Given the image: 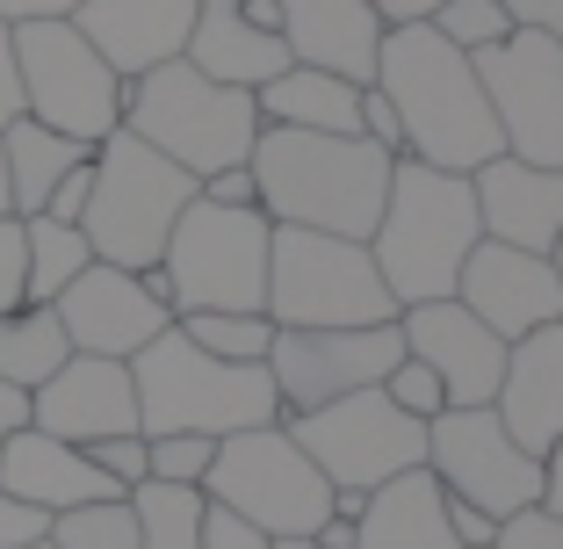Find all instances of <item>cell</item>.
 <instances>
[{
	"label": "cell",
	"mask_w": 563,
	"mask_h": 549,
	"mask_svg": "<svg viewBox=\"0 0 563 549\" xmlns=\"http://www.w3.org/2000/svg\"><path fill=\"white\" fill-rule=\"evenodd\" d=\"M368 87L390 101V117H398V131H405L398 160L477 174L484 160L506 152V138H498V123H492V101H484V80H477V58L455 51L433 22H390Z\"/></svg>",
	"instance_id": "6da1fadb"
},
{
	"label": "cell",
	"mask_w": 563,
	"mask_h": 549,
	"mask_svg": "<svg viewBox=\"0 0 563 549\" xmlns=\"http://www.w3.org/2000/svg\"><path fill=\"white\" fill-rule=\"evenodd\" d=\"M246 167H253V188H261L267 224L368 239L376 217H383V196H390L398 152H383L376 138H332V131L261 123Z\"/></svg>",
	"instance_id": "7a4b0ae2"
},
{
	"label": "cell",
	"mask_w": 563,
	"mask_h": 549,
	"mask_svg": "<svg viewBox=\"0 0 563 549\" xmlns=\"http://www.w3.org/2000/svg\"><path fill=\"white\" fill-rule=\"evenodd\" d=\"M477 239H484V217H477L470 174L427 167V160L390 167V196H383V217L368 232V253H376V275L398 297V311L455 297V275H463Z\"/></svg>",
	"instance_id": "3957f363"
},
{
	"label": "cell",
	"mask_w": 563,
	"mask_h": 549,
	"mask_svg": "<svg viewBox=\"0 0 563 549\" xmlns=\"http://www.w3.org/2000/svg\"><path fill=\"white\" fill-rule=\"evenodd\" d=\"M131 383H137V433H210V441H224V433L282 419L267 362H217L181 326H166L152 348L131 354Z\"/></svg>",
	"instance_id": "277c9868"
},
{
	"label": "cell",
	"mask_w": 563,
	"mask_h": 549,
	"mask_svg": "<svg viewBox=\"0 0 563 549\" xmlns=\"http://www.w3.org/2000/svg\"><path fill=\"white\" fill-rule=\"evenodd\" d=\"M123 131H137L152 152H166L181 174H224L253 160V138H261V101L246 87H224L210 73H196L188 58H166V66L123 80Z\"/></svg>",
	"instance_id": "5b68a950"
},
{
	"label": "cell",
	"mask_w": 563,
	"mask_h": 549,
	"mask_svg": "<svg viewBox=\"0 0 563 549\" xmlns=\"http://www.w3.org/2000/svg\"><path fill=\"white\" fill-rule=\"evenodd\" d=\"M188 202H196V174H181L166 152H152L137 131L117 123L95 145V196H87L80 232L95 246V261L145 275V267H159L166 232L181 224Z\"/></svg>",
	"instance_id": "8992f818"
},
{
	"label": "cell",
	"mask_w": 563,
	"mask_h": 549,
	"mask_svg": "<svg viewBox=\"0 0 563 549\" xmlns=\"http://www.w3.org/2000/svg\"><path fill=\"white\" fill-rule=\"evenodd\" d=\"M267 318L297 326V333L383 326V318H398V297L383 289L368 239L275 224V239H267Z\"/></svg>",
	"instance_id": "52a82bcc"
},
{
	"label": "cell",
	"mask_w": 563,
	"mask_h": 549,
	"mask_svg": "<svg viewBox=\"0 0 563 549\" xmlns=\"http://www.w3.org/2000/svg\"><path fill=\"white\" fill-rule=\"evenodd\" d=\"M267 210H224V202H188L181 224L166 232L159 283L174 318L181 311H267Z\"/></svg>",
	"instance_id": "ba28073f"
},
{
	"label": "cell",
	"mask_w": 563,
	"mask_h": 549,
	"mask_svg": "<svg viewBox=\"0 0 563 549\" xmlns=\"http://www.w3.org/2000/svg\"><path fill=\"white\" fill-rule=\"evenodd\" d=\"M202 499L224 514L253 520L261 535H318L332 520V484L311 455L297 449V433L282 427H246L217 441V463L202 477Z\"/></svg>",
	"instance_id": "9c48e42d"
},
{
	"label": "cell",
	"mask_w": 563,
	"mask_h": 549,
	"mask_svg": "<svg viewBox=\"0 0 563 549\" xmlns=\"http://www.w3.org/2000/svg\"><path fill=\"white\" fill-rule=\"evenodd\" d=\"M15 73L22 117L51 123L58 138L101 145L123 123V73L73 22H15Z\"/></svg>",
	"instance_id": "30bf717a"
},
{
	"label": "cell",
	"mask_w": 563,
	"mask_h": 549,
	"mask_svg": "<svg viewBox=\"0 0 563 549\" xmlns=\"http://www.w3.org/2000/svg\"><path fill=\"white\" fill-rule=\"evenodd\" d=\"M282 427L297 433V449L325 470L332 492H376V484L405 477V470L427 463V419L398 413V405L376 391H347V398L318 405V413H289Z\"/></svg>",
	"instance_id": "8fae6325"
},
{
	"label": "cell",
	"mask_w": 563,
	"mask_h": 549,
	"mask_svg": "<svg viewBox=\"0 0 563 549\" xmlns=\"http://www.w3.org/2000/svg\"><path fill=\"white\" fill-rule=\"evenodd\" d=\"M427 470L441 477L448 499L477 506L492 520H514L542 506V455H528L506 433L492 405H448L427 419Z\"/></svg>",
	"instance_id": "7c38bea8"
},
{
	"label": "cell",
	"mask_w": 563,
	"mask_h": 549,
	"mask_svg": "<svg viewBox=\"0 0 563 549\" xmlns=\"http://www.w3.org/2000/svg\"><path fill=\"white\" fill-rule=\"evenodd\" d=\"M477 80L506 152L528 160V167H563V44L556 36L514 30L506 44L477 51Z\"/></svg>",
	"instance_id": "4fadbf2b"
},
{
	"label": "cell",
	"mask_w": 563,
	"mask_h": 549,
	"mask_svg": "<svg viewBox=\"0 0 563 549\" xmlns=\"http://www.w3.org/2000/svg\"><path fill=\"white\" fill-rule=\"evenodd\" d=\"M398 362H405L398 318H383V326H325V333L275 326V348H267V376H275L282 419L318 413V405L347 398V391H376Z\"/></svg>",
	"instance_id": "5bb4252c"
},
{
	"label": "cell",
	"mask_w": 563,
	"mask_h": 549,
	"mask_svg": "<svg viewBox=\"0 0 563 549\" xmlns=\"http://www.w3.org/2000/svg\"><path fill=\"white\" fill-rule=\"evenodd\" d=\"M58 326H66L73 354H109V362H131L137 348L174 326V304H166L159 267L131 275V267H109V261H87L58 297H51Z\"/></svg>",
	"instance_id": "9a60e30c"
},
{
	"label": "cell",
	"mask_w": 563,
	"mask_h": 549,
	"mask_svg": "<svg viewBox=\"0 0 563 549\" xmlns=\"http://www.w3.org/2000/svg\"><path fill=\"white\" fill-rule=\"evenodd\" d=\"M455 304H470L514 348V340H528V333H542V326L563 318V283H556V267H549V253H520V246H498V239H477L463 275H455Z\"/></svg>",
	"instance_id": "2e32d148"
},
{
	"label": "cell",
	"mask_w": 563,
	"mask_h": 549,
	"mask_svg": "<svg viewBox=\"0 0 563 549\" xmlns=\"http://www.w3.org/2000/svg\"><path fill=\"white\" fill-rule=\"evenodd\" d=\"M398 333L405 354L427 362L441 376L448 405H492L498 398V376H506V340L484 326L470 304L455 297H433V304H405L398 311Z\"/></svg>",
	"instance_id": "e0dca14e"
},
{
	"label": "cell",
	"mask_w": 563,
	"mask_h": 549,
	"mask_svg": "<svg viewBox=\"0 0 563 549\" xmlns=\"http://www.w3.org/2000/svg\"><path fill=\"white\" fill-rule=\"evenodd\" d=\"M30 427L58 433V441H73V449L109 441V433H137L131 362H109V354H66V369L30 391Z\"/></svg>",
	"instance_id": "ac0fdd59"
},
{
	"label": "cell",
	"mask_w": 563,
	"mask_h": 549,
	"mask_svg": "<svg viewBox=\"0 0 563 549\" xmlns=\"http://www.w3.org/2000/svg\"><path fill=\"white\" fill-rule=\"evenodd\" d=\"M470 188H477L484 239L520 253H549L563 239V167H528L514 152H498L470 174Z\"/></svg>",
	"instance_id": "d6986e66"
},
{
	"label": "cell",
	"mask_w": 563,
	"mask_h": 549,
	"mask_svg": "<svg viewBox=\"0 0 563 549\" xmlns=\"http://www.w3.org/2000/svg\"><path fill=\"white\" fill-rule=\"evenodd\" d=\"M275 8H282L289 66L340 73L354 87L376 80V51H383V30H390L376 15V0H275Z\"/></svg>",
	"instance_id": "ffe728a7"
},
{
	"label": "cell",
	"mask_w": 563,
	"mask_h": 549,
	"mask_svg": "<svg viewBox=\"0 0 563 549\" xmlns=\"http://www.w3.org/2000/svg\"><path fill=\"white\" fill-rule=\"evenodd\" d=\"M73 30H80L123 80H137V73H152V66H166V58L188 51L196 0H80V8H73Z\"/></svg>",
	"instance_id": "44dd1931"
},
{
	"label": "cell",
	"mask_w": 563,
	"mask_h": 549,
	"mask_svg": "<svg viewBox=\"0 0 563 549\" xmlns=\"http://www.w3.org/2000/svg\"><path fill=\"white\" fill-rule=\"evenodd\" d=\"M492 413L506 419V433L528 455H549L563 441V318L506 348V376H498Z\"/></svg>",
	"instance_id": "7402d4cb"
},
{
	"label": "cell",
	"mask_w": 563,
	"mask_h": 549,
	"mask_svg": "<svg viewBox=\"0 0 563 549\" xmlns=\"http://www.w3.org/2000/svg\"><path fill=\"white\" fill-rule=\"evenodd\" d=\"M0 484L22 506H36V514H73V506H95V499H123L117 484L87 463V449H73V441H58L44 427H15L0 441Z\"/></svg>",
	"instance_id": "603a6c76"
},
{
	"label": "cell",
	"mask_w": 563,
	"mask_h": 549,
	"mask_svg": "<svg viewBox=\"0 0 563 549\" xmlns=\"http://www.w3.org/2000/svg\"><path fill=\"white\" fill-rule=\"evenodd\" d=\"M181 58L196 73H210V80H224V87L261 95V87L289 66V44H282V30H261V22L246 15V0H196V30H188Z\"/></svg>",
	"instance_id": "cb8c5ba5"
},
{
	"label": "cell",
	"mask_w": 563,
	"mask_h": 549,
	"mask_svg": "<svg viewBox=\"0 0 563 549\" xmlns=\"http://www.w3.org/2000/svg\"><path fill=\"white\" fill-rule=\"evenodd\" d=\"M354 549H463L455 528H448V492L427 463L405 470V477L376 484L362 499V520H354Z\"/></svg>",
	"instance_id": "d4e9b609"
},
{
	"label": "cell",
	"mask_w": 563,
	"mask_h": 549,
	"mask_svg": "<svg viewBox=\"0 0 563 549\" xmlns=\"http://www.w3.org/2000/svg\"><path fill=\"white\" fill-rule=\"evenodd\" d=\"M261 123H289V131H332V138H362V87L318 66H282L261 87Z\"/></svg>",
	"instance_id": "484cf974"
},
{
	"label": "cell",
	"mask_w": 563,
	"mask_h": 549,
	"mask_svg": "<svg viewBox=\"0 0 563 549\" xmlns=\"http://www.w3.org/2000/svg\"><path fill=\"white\" fill-rule=\"evenodd\" d=\"M95 145H80V138H58L51 123L36 117H15L0 123V160H8V210L15 217H44L51 188L66 182L73 167H80Z\"/></svg>",
	"instance_id": "4316f807"
},
{
	"label": "cell",
	"mask_w": 563,
	"mask_h": 549,
	"mask_svg": "<svg viewBox=\"0 0 563 549\" xmlns=\"http://www.w3.org/2000/svg\"><path fill=\"white\" fill-rule=\"evenodd\" d=\"M73 354L66 326L51 304H15V311H0V383H15V391H36L44 376H58Z\"/></svg>",
	"instance_id": "83f0119b"
},
{
	"label": "cell",
	"mask_w": 563,
	"mask_h": 549,
	"mask_svg": "<svg viewBox=\"0 0 563 549\" xmlns=\"http://www.w3.org/2000/svg\"><path fill=\"white\" fill-rule=\"evenodd\" d=\"M137 514V549H202V514H210V499H202L196 484H159L145 477L137 492H123Z\"/></svg>",
	"instance_id": "f1b7e54d"
},
{
	"label": "cell",
	"mask_w": 563,
	"mask_h": 549,
	"mask_svg": "<svg viewBox=\"0 0 563 549\" xmlns=\"http://www.w3.org/2000/svg\"><path fill=\"white\" fill-rule=\"evenodd\" d=\"M22 253H30V283H22L30 304H51L87 261H95L87 232L80 224H58V217H22Z\"/></svg>",
	"instance_id": "f546056e"
},
{
	"label": "cell",
	"mask_w": 563,
	"mask_h": 549,
	"mask_svg": "<svg viewBox=\"0 0 563 549\" xmlns=\"http://www.w3.org/2000/svg\"><path fill=\"white\" fill-rule=\"evenodd\" d=\"M174 326L217 362H267V348H275V318L267 311H181Z\"/></svg>",
	"instance_id": "4dcf8cb0"
},
{
	"label": "cell",
	"mask_w": 563,
	"mask_h": 549,
	"mask_svg": "<svg viewBox=\"0 0 563 549\" xmlns=\"http://www.w3.org/2000/svg\"><path fill=\"white\" fill-rule=\"evenodd\" d=\"M51 549H137V514L131 499H95L73 514H51Z\"/></svg>",
	"instance_id": "1f68e13d"
},
{
	"label": "cell",
	"mask_w": 563,
	"mask_h": 549,
	"mask_svg": "<svg viewBox=\"0 0 563 549\" xmlns=\"http://www.w3.org/2000/svg\"><path fill=\"white\" fill-rule=\"evenodd\" d=\"M427 22H433V30H441L455 51H470V58L514 36V15H506L498 0H441V8H433Z\"/></svg>",
	"instance_id": "d6a6232c"
},
{
	"label": "cell",
	"mask_w": 563,
	"mask_h": 549,
	"mask_svg": "<svg viewBox=\"0 0 563 549\" xmlns=\"http://www.w3.org/2000/svg\"><path fill=\"white\" fill-rule=\"evenodd\" d=\"M210 463H217L210 433H145V470L159 484H196V492H202Z\"/></svg>",
	"instance_id": "836d02e7"
},
{
	"label": "cell",
	"mask_w": 563,
	"mask_h": 549,
	"mask_svg": "<svg viewBox=\"0 0 563 549\" xmlns=\"http://www.w3.org/2000/svg\"><path fill=\"white\" fill-rule=\"evenodd\" d=\"M383 398L398 405V413H412V419H433V413H448V391H441V376H433L427 362H412L405 354L390 376H383Z\"/></svg>",
	"instance_id": "e575fe53"
},
{
	"label": "cell",
	"mask_w": 563,
	"mask_h": 549,
	"mask_svg": "<svg viewBox=\"0 0 563 549\" xmlns=\"http://www.w3.org/2000/svg\"><path fill=\"white\" fill-rule=\"evenodd\" d=\"M87 463L117 484V492H137V484L152 477V470H145V433H109V441H87Z\"/></svg>",
	"instance_id": "d590c367"
},
{
	"label": "cell",
	"mask_w": 563,
	"mask_h": 549,
	"mask_svg": "<svg viewBox=\"0 0 563 549\" xmlns=\"http://www.w3.org/2000/svg\"><path fill=\"white\" fill-rule=\"evenodd\" d=\"M22 283H30V253H22V217H15V210H0V311L30 304V297H22Z\"/></svg>",
	"instance_id": "8d00e7d4"
},
{
	"label": "cell",
	"mask_w": 563,
	"mask_h": 549,
	"mask_svg": "<svg viewBox=\"0 0 563 549\" xmlns=\"http://www.w3.org/2000/svg\"><path fill=\"white\" fill-rule=\"evenodd\" d=\"M492 549H563V520L542 514V506H528V514L498 520V542Z\"/></svg>",
	"instance_id": "74e56055"
},
{
	"label": "cell",
	"mask_w": 563,
	"mask_h": 549,
	"mask_svg": "<svg viewBox=\"0 0 563 549\" xmlns=\"http://www.w3.org/2000/svg\"><path fill=\"white\" fill-rule=\"evenodd\" d=\"M51 535V514H36V506H22L8 484H0V549H30Z\"/></svg>",
	"instance_id": "f35d334b"
},
{
	"label": "cell",
	"mask_w": 563,
	"mask_h": 549,
	"mask_svg": "<svg viewBox=\"0 0 563 549\" xmlns=\"http://www.w3.org/2000/svg\"><path fill=\"white\" fill-rule=\"evenodd\" d=\"M202 549H275V535H261L253 520L224 514V506H210L202 514Z\"/></svg>",
	"instance_id": "ab89813d"
},
{
	"label": "cell",
	"mask_w": 563,
	"mask_h": 549,
	"mask_svg": "<svg viewBox=\"0 0 563 549\" xmlns=\"http://www.w3.org/2000/svg\"><path fill=\"white\" fill-rule=\"evenodd\" d=\"M87 196H95V152H87V160H80V167H73L58 188H51L44 217H58V224H80V217H87Z\"/></svg>",
	"instance_id": "60d3db41"
},
{
	"label": "cell",
	"mask_w": 563,
	"mask_h": 549,
	"mask_svg": "<svg viewBox=\"0 0 563 549\" xmlns=\"http://www.w3.org/2000/svg\"><path fill=\"white\" fill-rule=\"evenodd\" d=\"M202 202H224V210H261V188H253V167H224V174H202L196 182Z\"/></svg>",
	"instance_id": "b9f144b4"
},
{
	"label": "cell",
	"mask_w": 563,
	"mask_h": 549,
	"mask_svg": "<svg viewBox=\"0 0 563 549\" xmlns=\"http://www.w3.org/2000/svg\"><path fill=\"white\" fill-rule=\"evenodd\" d=\"M362 138H376L383 152H405V131H398V117H390V101L376 87H362Z\"/></svg>",
	"instance_id": "7bdbcfd3"
},
{
	"label": "cell",
	"mask_w": 563,
	"mask_h": 549,
	"mask_svg": "<svg viewBox=\"0 0 563 549\" xmlns=\"http://www.w3.org/2000/svg\"><path fill=\"white\" fill-rule=\"evenodd\" d=\"M22 117V73H15V22H0V123Z\"/></svg>",
	"instance_id": "ee69618b"
},
{
	"label": "cell",
	"mask_w": 563,
	"mask_h": 549,
	"mask_svg": "<svg viewBox=\"0 0 563 549\" xmlns=\"http://www.w3.org/2000/svg\"><path fill=\"white\" fill-rule=\"evenodd\" d=\"M506 15H514V30H542L563 44V0H498Z\"/></svg>",
	"instance_id": "f6af8a7d"
},
{
	"label": "cell",
	"mask_w": 563,
	"mask_h": 549,
	"mask_svg": "<svg viewBox=\"0 0 563 549\" xmlns=\"http://www.w3.org/2000/svg\"><path fill=\"white\" fill-rule=\"evenodd\" d=\"M448 528H455V542H463V549H492L498 542V520L477 514V506H463V499H448Z\"/></svg>",
	"instance_id": "bcb514c9"
},
{
	"label": "cell",
	"mask_w": 563,
	"mask_h": 549,
	"mask_svg": "<svg viewBox=\"0 0 563 549\" xmlns=\"http://www.w3.org/2000/svg\"><path fill=\"white\" fill-rule=\"evenodd\" d=\"M80 0H0V22H73Z\"/></svg>",
	"instance_id": "7dc6e473"
},
{
	"label": "cell",
	"mask_w": 563,
	"mask_h": 549,
	"mask_svg": "<svg viewBox=\"0 0 563 549\" xmlns=\"http://www.w3.org/2000/svg\"><path fill=\"white\" fill-rule=\"evenodd\" d=\"M542 514H556V520H563V441L542 455Z\"/></svg>",
	"instance_id": "c3c4849f"
},
{
	"label": "cell",
	"mask_w": 563,
	"mask_h": 549,
	"mask_svg": "<svg viewBox=\"0 0 563 549\" xmlns=\"http://www.w3.org/2000/svg\"><path fill=\"white\" fill-rule=\"evenodd\" d=\"M15 427H30V391H15V383H0V441Z\"/></svg>",
	"instance_id": "681fc988"
},
{
	"label": "cell",
	"mask_w": 563,
	"mask_h": 549,
	"mask_svg": "<svg viewBox=\"0 0 563 549\" xmlns=\"http://www.w3.org/2000/svg\"><path fill=\"white\" fill-rule=\"evenodd\" d=\"M433 8H441V0H376V15H383V22H427Z\"/></svg>",
	"instance_id": "f907efd6"
},
{
	"label": "cell",
	"mask_w": 563,
	"mask_h": 549,
	"mask_svg": "<svg viewBox=\"0 0 563 549\" xmlns=\"http://www.w3.org/2000/svg\"><path fill=\"white\" fill-rule=\"evenodd\" d=\"M318 542H325V549H354V520H340V514H332L325 528H318Z\"/></svg>",
	"instance_id": "816d5d0a"
},
{
	"label": "cell",
	"mask_w": 563,
	"mask_h": 549,
	"mask_svg": "<svg viewBox=\"0 0 563 549\" xmlns=\"http://www.w3.org/2000/svg\"><path fill=\"white\" fill-rule=\"evenodd\" d=\"M275 549H325V542H318V535H282Z\"/></svg>",
	"instance_id": "f5cc1de1"
},
{
	"label": "cell",
	"mask_w": 563,
	"mask_h": 549,
	"mask_svg": "<svg viewBox=\"0 0 563 549\" xmlns=\"http://www.w3.org/2000/svg\"><path fill=\"white\" fill-rule=\"evenodd\" d=\"M549 267H556V283H563V239H556V246H549Z\"/></svg>",
	"instance_id": "db71d44e"
},
{
	"label": "cell",
	"mask_w": 563,
	"mask_h": 549,
	"mask_svg": "<svg viewBox=\"0 0 563 549\" xmlns=\"http://www.w3.org/2000/svg\"><path fill=\"white\" fill-rule=\"evenodd\" d=\"M0 210H8V160H0Z\"/></svg>",
	"instance_id": "11a10c76"
},
{
	"label": "cell",
	"mask_w": 563,
	"mask_h": 549,
	"mask_svg": "<svg viewBox=\"0 0 563 549\" xmlns=\"http://www.w3.org/2000/svg\"><path fill=\"white\" fill-rule=\"evenodd\" d=\"M30 549H51V542H30Z\"/></svg>",
	"instance_id": "9f6ffc18"
}]
</instances>
